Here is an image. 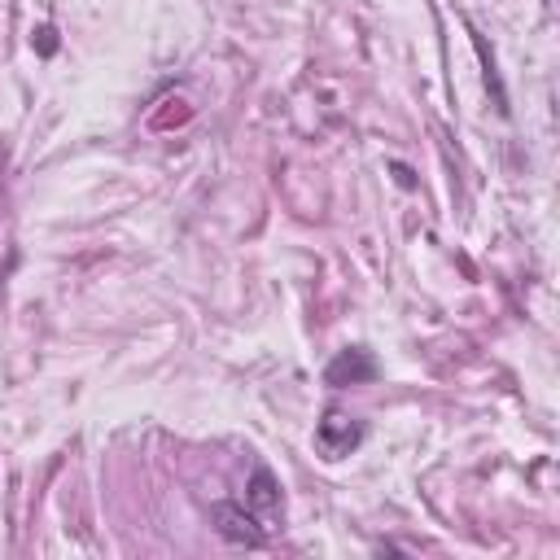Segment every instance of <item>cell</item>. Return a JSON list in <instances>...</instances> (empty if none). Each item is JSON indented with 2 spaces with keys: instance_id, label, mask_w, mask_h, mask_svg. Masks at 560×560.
Wrapping results in <instances>:
<instances>
[{
  "instance_id": "1",
  "label": "cell",
  "mask_w": 560,
  "mask_h": 560,
  "mask_svg": "<svg viewBox=\"0 0 560 560\" xmlns=\"http://www.w3.org/2000/svg\"><path fill=\"white\" fill-rule=\"evenodd\" d=\"M359 442H363V420L341 407H324L315 424V451L324 459H346L350 451H359Z\"/></svg>"
},
{
  "instance_id": "2",
  "label": "cell",
  "mask_w": 560,
  "mask_h": 560,
  "mask_svg": "<svg viewBox=\"0 0 560 560\" xmlns=\"http://www.w3.org/2000/svg\"><path fill=\"white\" fill-rule=\"evenodd\" d=\"M210 521H214L219 538L232 542V547H262V542H267V525H262L245 503L219 499V503H210Z\"/></svg>"
},
{
  "instance_id": "3",
  "label": "cell",
  "mask_w": 560,
  "mask_h": 560,
  "mask_svg": "<svg viewBox=\"0 0 560 560\" xmlns=\"http://www.w3.org/2000/svg\"><path fill=\"white\" fill-rule=\"evenodd\" d=\"M381 376V359L368 350V346H346L328 359L324 368V385L332 389H350V385H372Z\"/></svg>"
},
{
  "instance_id": "4",
  "label": "cell",
  "mask_w": 560,
  "mask_h": 560,
  "mask_svg": "<svg viewBox=\"0 0 560 560\" xmlns=\"http://www.w3.org/2000/svg\"><path fill=\"white\" fill-rule=\"evenodd\" d=\"M245 508H249L267 529H276V521H280V512H284V499H280V481L271 477L267 464H254L249 486H245Z\"/></svg>"
},
{
  "instance_id": "5",
  "label": "cell",
  "mask_w": 560,
  "mask_h": 560,
  "mask_svg": "<svg viewBox=\"0 0 560 560\" xmlns=\"http://www.w3.org/2000/svg\"><path fill=\"white\" fill-rule=\"evenodd\" d=\"M468 35H472V48H477V57H481V66H486V88L494 92V109L508 114V92H503V83H499V74H494V57L486 52V39H481L477 31H468Z\"/></svg>"
},
{
  "instance_id": "6",
  "label": "cell",
  "mask_w": 560,
  "mask_h": 560,
  "mask_svg": "<svg viewBox=\"0 0 560 560\" xmlns=\"http://www.w3.org/2000/svg\"><path fill=\"white\" fill-rule=\"evenodd\" d=\"M31 44L39 48V57H52L57 52V31L44 22V26H35V35H31Z\"/></svg>"
},
{
  "instance_id": "7",
  "label": "cell",
  "mask_w": 560,
  "mask_h": 560,
  "mask_svg": "<svg viewBox=\"0 0 560 560\" xmlns=\"http://www.w3.org/2000/svg\"><path fill=\"white\" fill-rule=\"evenodd\" d=\"M389 171H394V175H398V184H402V188H416V179H411V171H407V166H398V162H394V166H389Z\"/></svg>"
}]
</instances>
